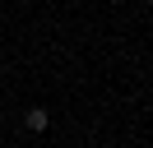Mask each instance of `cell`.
Returning <instances> with one entry per match:
<instances>
[{
  "label": "cell",
  "instance_id": "6da1fadb",
  "mask_svg": "<svg viewBox=\"0 0 153 148\" xmlns=\"http://www.w3.org/2000/svg\"><path fill=\"white\" fill-rule=\"evenodd\" d=\"M23 125H28V130H33V134H42V130H47V125H51V116H47V107H33V111H28V116H23Z\"/></svg>",
  "mask_w": 153,
  "mask_h": 148
}]
</instances>
